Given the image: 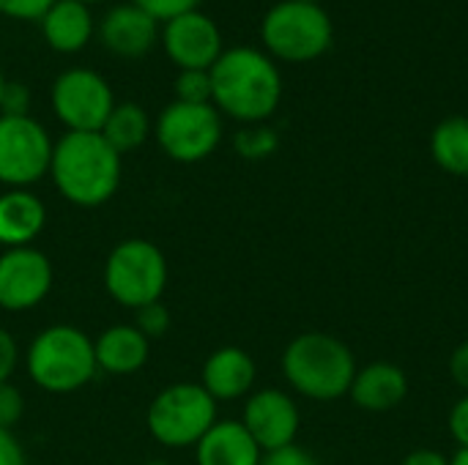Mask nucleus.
Wrapping results in <instances>:
<instances>
[{"label": "nucleus", "mask_w": 468, "mask_h": 465, "mask_svg": "<svg viewBox=\"0 0 468 465\" xmlns=\"http://www.w3.org/2000/svg\"><path fill=\"white\" fill-rule=\"evenodd\" d=\"M211 104L244 126L266 123L282 101V74L258 47H230L208 69Z\"/></svg>", "instance_id": "f257e3e1"}, {"label": "nucleus", "mask_w": 468, "mask_h": 465, "mask_svg": "<svg viewBox=\"0 0 468 465\" xmlns=\"http://www.w3.org/2000/svg\"><path fill=\"white\" fill-rule=\"evenodd\" d=\"M63 200L77 208H99L110 203L121 186V153L101 132H66L52 145L47 173Z\"/></svg>", "instance_id": "f03ea898"}, {"label": "nucleus", "mask_w": 468, "mask_h": 465, "mask_svg": "<svg viewBox=\"0 0 468 465\" xmlns=\"http://www.w3.org/2000/svg\"><path fill=\"white\" fill-rule=\"evenodd\" d=\"M356 370L351 348L326 332H304L282 351L285 381L296 395L315 403H335L348 395Z\"/></svg>", "instance_id": "7ed1b4c3"}, {"label": "nucleus", "mask_w": 468, "mask_h": 465, "mask_svg": "<svg viewBox=\"0 0 468 465\" xmlns=\"http://www.w3.org/2000/svg\"><path fill=\"white\" fill-rule=\"evenodd\" d=\"M27 378L49 395H71L88 386L99 367L93 340L69 323L41 329L25 351Z\"/></svg>", "instance_id": "20e7f679"}, {"label": "nucleus", "mask_w": 468, "mask_h": 465, "mask_svg": "<svg viewBox=\"0 0 468 465\" xmlns=\"http://www.w3.org/2000/svg\"><path fill=\"white\" fill-rule=\"evenodd\" d=\"M335 38L332 16L321 3H274L261 19L263 52L282 63H313L326 55Z\"/></svg>", "instance_id": "39448f33"}, {"label": "nucleus", "mask_w": 468, "mask_h": 465, "mask_svg": "<svg viewBox=\"0 0 468 465\" xmlns=\"http://www.w3.org/2000/svg\"><path fill=\"white\" fill-rule=\"evenodd\" d=\"M167 288V258L148 238L118 241L104 260V291L107 296L126 307L140 310L145 304L162 301Z\"/></svg>", "instance_id": "423d86ee"}, {"label": "nucleus", "mask_w": 468, "mask_h": 465, "mask_svg": "<svg viewBox=\"0 0 468 465\" xmlns=\"http://www.w3.org/2000/svg\"><path fill=\"white\" fill-rule=\"evenodd\" d=\"M217 403L214 397L192 381H178L156 392L145 411L148 433L156 444L167 449H189L214 428Z\"/></svg>", "instance_id": "0eeeda50"}, {"label": "nucleus", "mask_w": 468, "mask_h": 465, "mask_svg": "<svg viewBox=\"0 0 468 465\" xmlns=\"http://www.w3.org/2000/svg\"><path fill=\"white\" fill-rule=\"evenodd\" d=\"M154 137L173 162L195 164L219 148L222 115L214 104L170 101L154 123Z\"/></svg>", "instance_id": "6e6552de"}, {"label": "nucleus", "mask_w": 468, "mask_h": 465, "mask_svg": "<svg viewBox=\"0 0 468 465\" xmlns=\"http://www.w3.org/2000/svg\"><path fill=\"white\" fill-rule=\"evenodd\" d=\"M49 104L66 132H101L115 107V96L99 71L88 66H71L55 77Z\"/></svg>", "instance_id": "1a4fd4ad"}, {"label": "nucleus", "mask_w": 468, "mask_h": 465, "mask_svg": "<svg viewBox=\"0 0 468 465\" xmlns=\"http://www.w3.org/2000/svg\"><path fill=\"white\" fill-rule=\"evenodd\" d=\"M52 137L33 115H0V184L30 189L49 173Z\"/></svg>", "instance_id": "9d476101"}, {"label": "nucleus", "mask_w": 468, "mask_h": 465, "mask_svg": "<svg viewBox=\"0 0 468 465\" xmlns=\"http://www.w3.org/2000/svg\"><path fill=\"white\" fill-rule=\"evenodd\" d=\"M159 44H162L167 60L173 66H178V71H186V69L208 71L225 52L219 25L200 8L162 22Z\"/></svg>", "instance_id": "9b49d317"}, {"label": "nucleus", "mask_w": 468, "mask_h": 465, "mask_svg": "<svg viewBox=\"0 0 468 465\" xmlns=\"http://www.w3.org/2000/svg\"><path fill=\"white\" fill-rule=\"evenodd\" d=\"M55 271L49 258L36 247H16L0 252V310H36L52 291Z\"/></svg>", "instance_id": "f8f14e48"}, {"label": "nucleus", "mask_w": 468, "mask_h": 465, "mask_svg": "<svg viewBox=\"0 0 468 465\" xmlns=\"http://www.w3.org/2000/svg\"><path fill=\"white\" fill-rule=\"evenodd\" d=\"M261 452H274L296 444L302 414L296 400L282 389H258L247 397L244 414L239 419Z\"/></svg>", "instance_id": "ddd939ff"}, {"label": "nucleus", "mask_w": 468, "mask_h": 465, "mask_svg": "<svg viewBox=\"0 0 468 465\" xmlns=\"http://www.w3.org/2000/svg\"><path fill=\"white\" fill-rule=\"evenodd\" d=\"M96 38L107 52L121 60H140L145 58L159 41V22L145 14L140 5L118 3L112 5L96 25Z\"/></svg>", "instance_id": "4468645a"}, {"label": "nucleus", "mask_w": 468, "mask_h": 465, "mask_svg": "<svg viewBox=\"0 0 468 465\" xmlns=\"http://www.w3.org/2000/svg\"><path fill=\"white\" fill-rule=\"evenodd\" d=\"M258 378L255 359L239 345H222L208 354L200 373V386L214 397V403H233L252 395Z\"/></svg>", "instance_id": "2eb2a0df"}, {"label": "nucleus", "mask_w": 468, "mask_h": 465, "mask_svg": "<svg viewBox=\"0 0 468 465\" xmlns=\"http://www.w3.org/2000/svg\"><path fill=\"white\" fill-rule=\"evenodd\" d=\"M47 227V206L30 189H5L0 195V247H33Z\"/></svg>", "instance_id": "dca6fc26"}, {"label": "nucleus", "mask_w": 468, "mask_h": 465, "mask_svg": "<svg viewBox=\"0 0 468 465\" xmlns=\"http://www.w3.org/2000/svg\"><path fill=\"white\" fill-rule=\"evenodd\" d=\"M41 36L49 49L60 55H74L90 44L96 36V22L90 14V5L80 0H55L47 14L38 19Z\"/></svg>", "instance_id": "f3484780"}, {"label": "nucleus", "mask_w": 468, "mask_h": 465, "mask_svg": "<svg viewBox=\"0 0 468 465\" xmlns=\"http://www.w3.org/2000/svg\"><path fill=\"white\" fill-rule=\"evenodd\" d=\"M348 395H351L356 408L373 411V414H384V411L398 408L406 400L409 378L392 362H373V365L356 370Z\"/></svg>", "instance_id": "a211bd4d"}, {"label": "nucleus", "mask_w": 468, "mask_h": 465, "mask_svg": "<svg viewBox=\"0 0 468 465\" xmlns=\"http://www.w3.org/2000/svg\"><path fill=\"white\" fill-rule=\"evenodd\" d=\"M96 367L107 375H132L145 367L151 356V340L140 334L134 323L107 326L93 340Z\"/></svg>", "instance_id": "6ab92c4d"}, {"label": "nucleus", "mask_w": 468, "mask_h": 465, "mask_svg": "<svg viewBox=\"0 0 468 465\" xmlns=\"http://www.w3.org/2000/svg\"><path fill=\"white\" fill-rule=\"evenodd\" d=\"M261 447L239 419H217L195 447L197 465H261Z\"/></svg>", "instance_id": "aec40b11"}, {"label": "nucleus", "mask_w": 468, "mask_h": 465, "mask_svg": "<svg viewBox=\"0 0 468 465\" xmlns=\"http://www.w3.org/2000/svg\"><path fill=\"white\" fill-rule=\"evenodd\" d=\"M154 123L151 115L145 112V107L134 104V101H115L110 118L101 126V137L123 156L137 151L140 145H145V140L151 137Z\"/></svg>", "instance_id": "412c9836"}, {"label": "nucleus", "mask_w": 468, "mask_h": 465, "mask_svg": "<svg viewBox=\"0 0 468 465\" xmlns=\"http://www.w3.org/2000/svg\"><path fill=\"white\" fill-rule=\"evenodd\" d=\"M431 153L450 175H468V118H444L431 134Z\"/></svg>", "instance_id": "4be33fe9"}, {"label": "nucleus", "mask_w": 468, "mask_h": 465, "mask_svg": "<svg viewBox=\"0 0 468 465\" xmlns=\"http://www.w3.org/2000/svg\"><path fill=\"white\" fill-rule=\"evenodd\" d=\"M277 148H280V137L266 123H250V126H241L233 134V151L241 159H250V162L269 159Z\"/></svg>", "instance_id": "5701e85b"}, {"label": "nucleus", "mask_w": 468, "mask_h": 465, "mask_svg": "<svg viewBox=\"0 0 468 465\" xmlns=\"http://www.w3.org/2000/svg\"><path fill=\"white\" fill-rule=\"evenodd\" d=\"M176 101L184 104H211V74L203 69H186L178 71L173 82Z\"/></svg>", "instance_id": "b1692460"}, {"label": "nucleus", "mask_w": 468, "mask_h": 465, "mask_svg": "<svg viewBox=\"0 0 468 465\" xmlns=\"http://www.w3.org/2000/svg\"><path fill=\"white\" fill-rule=\"evenodd\" d=\"M170 321L173 318H170V310L165 307V301H154V304H145V307L134 310V326L148 340L165 337L167 329H170Z\"/></svg>", "instance_id": "393cba45"}, {"label": "nucleus", "mask_w": 468, "mask_h": 465, "mask_svg": "<svg viewBox=\"0 0 468 465\" xmlns=\"http://www.w3.org/2000/svg\"><path fill=\"white\" fill-rule=\"evenodd\" d=\"M25 414V397L22 392L8 381V384H0V430H8L14 433V428L19 425Z\"/></svg>", "instance_id": "a878e982"}, {"label": "nucleus", "mask_w": 468, "mask_h": 465, "mask_svg": "<svg viewBox=\"0 0 468 465\" xmlns=\"http://www.w3.org/2000/svg\"><path fill=\"white\" fill-rule=\"evenodd\" d=\"M134 5H140L145 14H151L159 25L173 19V16H181L186 11H195L200 8L203 0H132Z\"/></svg>", "instance_id": "bb28decb"}, {"label": "nucleus", "mask_w": 468, "mask_h": 465, "mask_svg": "<svg viewBox=\"0 0 468 465\" xmlns=\"http://www.w3.org/2000/svg\"><path fill=\"white\" fill-rule=\"evenodd\" d=\"M55 0H0V14L16 22H38Z\"/></svg>", "instance_id": "cd10ccee"}, {"label": "nucleus", "mask_w": 468, "mask_h": 465, "mask_svg": "<svg viewBox=\"0 0 468 465\" xmlns=\"http://www.w3.org/2000/svg\"><path fill=\"white\" fill-rule=\"evenodd\" d=\"M0 115H30V90L22 82L5 79L0 96Z\"/></svg>", "instance_id": "c85d7f7f"}, {"label": "nucleus", "mask_w": 468, "mask_h": 465, "mask_svg": "<svg viewBox=\"0 0 468 465\" xmlns=\"http://www.w3.org/2000/svg\"><path fill=\"white\" fill-rule=\"evenodd\" d=\"M19 365V345L8 329L0 326V384H8Z\"/></svg>", "instance_id": "c756f323"}, {"label": "nucleus", "mask_w": 468, "mask_h": 465, "mask_svg": "<svg viewBox=\"0 0 468 465\" xmlns=\"http://www.w3.org/2000/svg\"><path fill=\"white\" fill-rule=\"evenodd\" d=\"M261 465H318V460L299 444L274 449V452H263Z\"/></svg>", "instance_id": "7c9ffc66"}, {"label": "nucleus", "mask_w": 468, "mask_h": 465, "mask_svg": "<svg viewBox=\"0 0 468 465\" xmlns=\"http://www.w3.org/2000/svg\"><path fill=\"white\" fill-rule=\"evenodd\" d=\"M447 428H450V436L455 439V444L461 449H468V395L461 397L452 411H450V419H447Z\"/></svg>", "instance_id": "2f4dec72"}, {"label": "nucleus", "mask_w": 468, "mask_h": 465, "mask_svg": "<svg viewBox=\"0 0 468 465\" xmlns=\"http://www.w3.org/2000/svg\"><path fill=\"white\" fill-rule=\"evenodd\" d=\"M0 465H27L25 463L22 444L8 430H0Z\"/></svg>", "instance_id": "473e14b6"}, {"label": "nucleus", "mask_w": 468, "mask_h": 465, "mask_svg": "<svg viewBox=\"0 0 468 465\" xmlns=\"http://www.w3.org/2000/svg\"><path fill=\"white\" fill-rule=\"evenodd\" d=\"M450 375H452V381L468 395V340L461 343L455 348V354L450 356Z\"/></svg>", "instance_id": "72a5a7b5"}, {"label": "nucleus", "mask_w": 468, "mask_h": 465, "mask_svg": "<svg viewBox=\"0 0 468 465\" xmlns=\"http://www.w3.org/2000/svg\"><path fill=\"white\" fill-rule=\"evenodd\" d=\"M400 465H450V458L436 449H417V452L406 455Z\"/></svg>", "instance_id": "f704fd0d"}, {"label": "nucleus", "mask_w": 468, "mask_h": 465, "mask_svg": "<svg viewBox=\"0 0 468 465\" xmlns=\"http://www.w3.org/2000/svg\"><path fill=\"white\" fill-rule=\"evenodd\" d=\"M450 465H468V449H458V455L450 460Z\"/></svg>", "instance_id": "c9c22d12"}, {"label": "nucleus", "mask_w": 468, "mask_h": 465, "mask_svg": "<svg viewBox=\"0 0 468 465\" xmlns=\"http://www.w3.org/2000/svg\"><path fill=\"white\" fill-rule=\"evenodd\" d=\"M145 465H170V463H167V460H148Z\"/></svg>", "instance_id": "e433bc0d"}, {"label": "nucleus", "mask_w": 468, "mask_h": 465, "mask_svg": "<svg viewBox=\"0 0 468 465\" xmlns=\"http://www.w3.org/2000/svg\"><path fill=\"white\" fill-rule=\"evenodd\" d=\"M80 3H85V5H96V3H104V0H80Z\"/></svg>", "instance_id": "4c0bfd02"}, {"label": "nucleus", "mask_w": 468, "mask_h": 465, "mask_svg": "<svg viewBox=\"0 0 468 465\" xmlns=\"http://www.w3.org/2000/svg\"><path fill=\"white\" fill-rule=\"evenodd\" d=\"M3 88H5V77H3V71H0V96H3Z\"/></svg>", "instance_id": "58836bf2"}, {"label": "nucleus", "mask_w": 468, "mask_h": 465, "mask_svg": "<svg viewBox=\"0 0 468 465\" xmlns=\"http://www.w3.org/2000/svg\"><path fill=\"white\" fill-rule=\"evenodd\" d=\"M293 3H321V0H293Z\"/></svg>", "instance_id": "ea45409f"}]
</instances>
